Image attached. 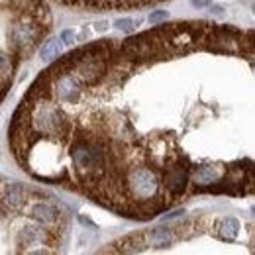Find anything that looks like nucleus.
<instances>
[{"label":"nucleus","instance_id":"20e7f679","mask_svg":"<svg viewBox=\"0 0 255 255\" xmlns=\"http://www.w3.org/2000/svg\"><path fill=\"white\" fill-rule=\"evenodd\" d=\"M32 218L41 226H53L59 220V210L47 202H35L32 206Z\"/></svg>","mask_w":255,"mask_h":255},{"label":"nucleus","instance_id":"9d476101","mask_svg":"<svg viewBox=\"0 0 255 255\" xmlns=\"http://www.w3.org/2000/svg\"><path fill=\"white\" fill-rule=\"evenodd\" d=\"M108 28H110V22H108V20H100V22H96V24H95V30L98 33L106 32Z\"/></svg>","mask_w":255,"mask_h":255},{"label":"nucleus","instance_id":"9b49d317","mask_svg":"<svg viewBox=\"0 0 255 255\" xmlns=\"http://www.w3.org/2000/svg\"><path fill=\"white\" fill-rule=\"evenodd\" d=\"M191 4L194 8H206V6H210V0H191Z\"/></svg>","mask_w":255,"mask_h":255},{"label":"nucleus","instance_id":"39448f33","mask_svg":"<svg viewBox=\"0 0 255 255\" xmlns=\"http://www.w3.org/2000/svg\"><path fill=\"white\" fill-rule=\"evenodd\" d=\"M147 238V246H153V248H169L173 242H175V232L173 228H165V226H159V228H153L145 234Z\"/></svg>","mask_w":255,"mask_h":255},{"label":"nucleus","instance_id":"2eb2a0df","mask_svg":"<svg viewBox=\"0 0 255 255\" xmlns=\"http://www.w3.org/2000/svg\"><path fill=\"white\" fill-rule=\"evenodd\" d=\"M183 214V210H175V212H171V214H167L165 218H177V216H181Z\"/></svg>","mask_w":255,"mask_h":255},{"label":"nucleus","instance_id":"0eeeda50","mask_svg":"<svg viewBox=\"0 0 255 255\" xmlns=\"http://www.w3.org/2000/svg\"><path fill=\"white\" fill-rule=\"evenodd\" d=\"M139 24H141V18H118V20L114 22V26L124 33L135 32V28H137Z\"/></svg>","mask_w":255,"mask_h":255},{"label":"nucleus","instance_id":"ddd939ff","mask_svg":"<svg viewBox=\"0 0 255 255\" xmlns=\"http://www.w3.org/2000/svg\"><path fill=\"white\" fill-rule=\"evenodd\" d=\"M79 222L85 224V226H93V228H96V224L91 220V218H87V216H79Z\"/></svg>","mask_w":255,"mask_h":255},{"label":"nucleus","instance_id":"f8f14e48","mask_svg":"<svg viewBox=\"0 0 255 255\" xmlns=\"http://www.w3.org/2000/svg\"><path fill=\"white\" fill-rule=\"evenodd\" d=\"M89 37H91V30H89V26H85V28H83V32H81V35H79L77 39H79V41H87Z\"/></svg>","mask_w":255,"mask_h":255},{"label":"nucleus","instance_id":"1a4fd4ad","mask_svg":"<svg viewBox=\"0 0 255 255\" xmlns=\"http://www.w3.org/2000/svg\"><path fill=\"white\" fill-rule=\"evenodd\" d=\"M167 18H169V12H167V10H155V12H151V14H149V18H147V20H149V24H151V26H157L159 22H165Z\"/></svg>","mask_w":255,"mask_h":255},{"label":"nucleus","instance_id":"4468645a","mask_svg":"<svg viewBox=\"0 0 255 255\" xmlns=\"http://www.w3.org/2000/svg\"><path fill=\"white\" fill-rule=\"evenodd\" d=\"M210 12H212V14H214V12H216V14H222L224 8L220 4H212V2H210Z\"/></svg>","mask_w":255,"mask_h":255},{"label":"nucleus","instance_id":"f257e3e1","mask_svg":"<svg viewBox=\"0 0 255 255\" xmlns=\"http://www.w3.org/2000/svg\"><path fill=\"white\" fill-rule=\"evenodd\" d=\"M0 202L8 212H20L28 202V189L20 183H6L0 191Z\"/></svg>","mask_w":255,"mask_h":255},{"label":"nucleus","instance_id":"7ed1b4c3","mask_svg":"<svg viewBox=\"0 0 255 255\" xmlns=\"http://www.w3.org/2000/svg\"><path fill=\"white\" fill-rule=\"evenodd\" d=\"M242 230V224L236 216H224L214 222V236L222 242H234Z\"/></svg>","mask_w":255,"mask_h":255},{"label":"nucleus","instance_id":"f03ea898","mask_svg":"<svg viewBox=\"0 0 255 255\" xmlns=\"http://www.w3.org/2000/svg\"><path fill=\"white\" fill-rule=\"evenodd\" d=\"M61 2L73 6H85V8H116V6H143L161 0H61Z\"/></svg>","mask_w":255,"mask_h":255},{"label":"nucleus","instance_id":"6e6552de","mask_svg":"<svg viewBox=\"0 0 255 255\" xmlns=\"http://www.w3.org/2000/svg\"><path fill=\"white\" fill-rule=\"evenodd\" d=\"M59 41H61V45H67V47H71L75 41H77V33L73 32L71 28H67L63 32L59 33Z\"/></svg>","mask_w":255,"mask_h":255},{"label":"nucleus","instance_id":"423d86ee","mask_svg":"<svg viewBox=\"0 0 255 255\" xmlns=\"http://www.w3.org/2000/svg\"><path fill=\"white\" fill-rule=\"evenodd\" d=\"M59 53H61V41L57 37L55 39H47L39 49V55H41L43 61H53V59L59 57Z\"/></svg>","mask_w":255,"mask_h":255}]
</instances>
